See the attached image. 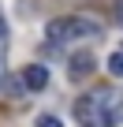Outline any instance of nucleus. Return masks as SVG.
Returning a JSON list of instances; mask_svg holds the SVG:
<instances>
[{"mask_svg":"<svg viewBox=\"0 0 123 127\" xmlns=\"http://www.w3.org/2000/svg\"><path fill=\"white\" fill-rule=\"evenodd\" d=\"M119 94H108V90H93L86 97H78L75 105V120L82 127H112V105H116Z\"/></svg>","mask_w":123,"mask_h":127,"instance_id":"obj_1","label":"nucleus"},{"mask_svg":"<svg viewBox=\"0 0 123 127\" xmlns=\"http://www.w3.org/2000/svg\"><path fill=\"white\" fill-rule=\"evenodd\" d=\"M45 34L52 41H78V37H97L101 26L93 19H82V15H64V19H52L45 26Z\"/></svg>","mask_w":123,"mask_h":127,"instance_id":"obj_2","label":"nucleus"},{"mask_svg":"<svg viewBox=\"0 0 123 127\" xmlns=\"http://www.w3.org/2000/svg\"><path fill=\"white\" fill-rule=\"evenodd\" d=\"M23 86H26V90H45V86H49V67L30 64V67L23 71Z\"/></svg>","mask_w":123,"mask_h":127,"instance_id":"obj_3","label":"nucleus"},{"mask_svg":"<svg viewBox=\"0 0 123 127\" xmlns=\"http://www.w3.org/2000/svg\"><path fill=\"white\" fill-rule=\"evenodd\" d=\"M90 71H93V56H90V52H75V56H71V75L82 79V75H90Z\"/></svg>","mask_w":123,"mask_h":127,"instance_id":"obj_4","label":"nucleus"},{"mask_svg":"<svg viewBox=\"0 0 123 127\" xmlns=\"http://www.w3.org/2000/svg\"><path fill=\"white\" fill-rule=\"evenodd\" d=\"M4 64H8V26L0 23V79H4Z\"/></svg>","mask_w":123,"mask_h":127,"instance_id":"obj_5","label":"nucleus"},{"mask_svg":"<svg viewBox=\"0 0 123 127\" xmlns=\"http://www.w3.org/2000/svg\"><path fill=\"white\" fill-rule=\"evenodd\" d=\"M108 71H112L116 79H123V52H112V56H108Z\"/></svg>","mask_w":123,"mask_h":127,"instance_id":"obj_6","label":"nucleus"},{"mask_svg":"<svg viewBox=\"0 0 123 127\" xmlns=\"http://www.w3.org/2000/svg\"><path fill=\"white\" fill-rule=\"evenodd\" d=\"M37 127H64V123H60L56 116H49V112H45V116H37Z\"/></svg>","mask_w":123,"mask_h":127,"instance_id":"obj_7","label":"nucleus"},{"mask_svg":"<svg viewBox=\"0 0 123 127\" xmlns=\"http://www.w3.org/2000/svg\"><path fill=\"white\" fill-rule=\"evenodd\" d=\"M116 19L123 23V0H119V4H116Z\"/></svg>","mask_w":123,"mask_h":127,"instance_id":"obj_8","label":"nucleus"},{"mask_svg":"<svg viewBox=\"0 0 123 127\" xmlns=\"http://www.w3.org/2000/svg\"><path fill=\"white\" fill-rule=\"evenodd\" d=\"M119 120H123V108H119Z\"/></svg>","mask_w":123,"mask_h":127,"instance_id":"obj_9","label":"nucleus"}]
</instances>
